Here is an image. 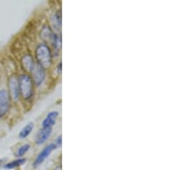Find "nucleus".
Returning <instances> with one entry per match:
<instances>
[{
    "instance_id": "f257e3e1",
    "label": "nucleus",
    "mask_w": 194,
    "mask_h": 170,
    "mask_svg": "<svg viewBox=\"0 0 194 170\" xmlns=\"http://www.w3.org/2000/svg\"><path fill=\"white\" fill-rule=\"evenodd\" d=\"M35 58L38 65L43 68H48L52 64V52L46 44H40L35 49Z\"/></svg>"
},
{
    "instance_id": "f03ea898",
    "label": "nucleus",
    "mask_w": 194,
    "mask_h": 170,
    "mask_svg": "<svg viewBox=\"0 0 194 170\" xmlns=\"http://www.w3.org/2000/svg\"><path fill=\"white\" fill-rule=\"evenodd\" d=\"M20 94L24 100H29L34 94V83L31 76L23 74L18 78Z\"/></svg>"
},
{
    "instance_id": "7ed1b4c3",
    "label": "nucleus",
    "mask_w": 194,
    "mask_h": 170,
    "mask_svg": "<svg viewBox=\"0 0 194 170\" xmlns=\"http://www.w3.org/2000/svg\"><path fill=\"white\" fill-rule=\"evenodd\" d=\"M10 106L9 94L6 90H0V119L8 113Z\"/></svg>"
},
{
    "instance_id": "20e7f679",
    "label": "nucleus",
    "mask_w": 194,
    "mask_h": 170,
    "mask_svg": "<svg viewBox=\"0 0 194 170\" xmlns=\"http://www.w3.org/2000/svg\"><path fill=\"white\" fill-rule=\"evenodd\" d=\"M9 94L13 101H17L20 97L18 79L15 76H10L9 79Z\"/></svg>"
},
{
    "instance_id": "39448f33",
    "label": "nucleus",
    "mask_w": 194,
    "mask_h": 170,
    "mask_svg": "<svg viewBox=\"0 0 194 170\" xmlns=\"http://www.w3.org/2000/svg\"><path fill=\"white\" fill-rule=\"evenodd\" d=\"M32 80L33 83H35V85H41L43 83L45 78H46V71L45 69L43 68L41 66L39 65H35L34 67L33 71H32Z\"/></svg>"
},
{
    "instance_id": "423d86ee",
    "label": "nucleus",
    "mask_w": 194,
    "mask_h": 170,
    "mask_svg": "<svg viewBox=\"0 0 194 170\" xmlns=\"http://www.w3.org/2000/svg\"><path fill=\"white\" fill-rule=\"evenodd\" d=\"M55 149H56V146H55L54 143H50V144L47 145V146L43 149V151L39 153V155L36 156L35 160L34 161L33 165L35 166V167H37V166H39L40 164H42L43 161L46 160V158H47V156L51 154V152H52L54 150H55Z\"/></svg>"
},
{
    "instance_id": "0eeeda50",
    "label": "nucleus",
    "mask_w": 194,
    "mask_h": 170,
    "mask_svg": "<svg viewBox=\"0 0 194 170\" xmlns=\"http://www.w3.org/2000/svg\"><path fill=\"white\" fill-rule=\"evenodd\" d=\"M52 134V128H42L36 135L35 143L37 145L44 143Z\"/></svg>"
},
{
    "instance_id": "6e6552de",
    "label": "nucleus",
    "mask_w": 194,
    "mask_h": 170,
    "mask_svg": "<svg viewBox=\"0 0 194 170\" xmlns=\"http://www.w3.org/2000/svg\"><path fill=\"white\" fill-rule=\"evenodd\" d=\"M21 65L24 71L27 72H32L34 67L35 66L33 57L30 54H26L21 58Z\"/></svg>"
},
{
    "instance_id": "1a4fd4ad",
    "label": "nucleus",
    "mask_w": 194,
    "mask_h": 170,
    "mask_svg": "<svg viewBox=\"0 0 194 170\" xmlns=\"http://www.w3.org/2000/svg\"><path fill=\"white\" fill-rule=\"evenodd\" d=\"M57 34L53 32V30L50 28L49 26L45 25L41 31V37L44 41L46 42H49L50 44H53L54 39L56 37Z\"/></svg>"
},
{
    "instance_id": "9d476101",
    "label": "nucleus",
    "mask_w": 194,
    "mask_h": 170,
    "mask_svg": "<svg viewBox=\"0 0 194 170\" xmlns=\"http://www.w3.org/2000/svg\"><path fill=\"white\" fill-rule=\"evenodd\" d=\"M57 117H58V112L52 111L47 113V117L44 119L43 121V128H52L53 126L56 122Z\"/></svg>"
},
{
    "instance_id": "9b49d317",
    "label": "nucleus",
    "mask_w": 194,
    "mask_h": 170,
    "mask_svg": "<svg viewBox=\"0 0 194 170\" xmlns=\"http://www.w3.org/2000/svg\"><path fill=\"white\" fill-rule=\"evenodd\" d=\"M51 23H52L53 28L54 30L59 31L61 26H62V15L61 11H57L51 17Z\"/></svg>"
},
{
    "instance_id": "f8f14e48",
    "label": "nucleus",
    "mask_w": 194,
    "mask_h": 170,
    "mask_svg": "<svg viewBox=\"0 0 194 170\" xmlns=\"http://www.w3.org/2000/svg\"><path fill=\"white\" fill-rule=\"evenodd\" d=\"M34 129V123L32 122H29L28 124H27L25 126H24L22 130H21V132H19V138H21V139H24V138H26V137H28V135L31 133V132L33 131Z\"/></svg>"
},
{
    "instance_id": "ddd939ff",
    "label": "nucleus",
    "mask_w": 194,
    "mask_h": 170,
    "mask_svg": "<svg viewBox=\"0 0 194 170\" xmlns=\"http://www.w3.org/2000/svg\"><path fill=\"white\" fill-rule=\"evenodd\" d=\"M25 162H26V159H25V158H19V159L12 161H10L9 163H7L6 165H5V168H6V169L16 168H17V167L24 165Z\"/></svg>"
},
{
    "instance_id": "4468645a",
    "label": "nucleus",
    "mask_w": 194,
    "mask_h": 170,
    "mask_svg": "<svg viewBox=\"0 0 194 170\" xmlns=\"http://www.w3.org/2000/svg\"><path fill=\"white\" fill-rule=\"evenodd\" d=\"M30 149V145L28 143H26V144H24L22 146L18 148V150L17 151V153H16V156H18V157H21L24 155L26 154V152H28V150Z\"/></svg>"
},
{
    "instance_id": "2eb2a0df",
    "label": "nucleus",
    "mask_w": 194,
    "mask_h": 170,
    "mask_svg": "<svg viewBox=\"0 0 194 170\" xmlns=\"http://www.w3.org/2000/svg\"><path fill=\"white\" fill-rule=\"evenodd\" d=\"M62 136H59V137H57V139H56V141H55V146H56V148H58V147H61V145H62Z\"/></svg>"
},
{
    "instance_id": "dca6fc26",
    "label": "nucleus",
    "mask_w": 194,
    "mask_h": 170,
    "mask_svg": "<svg viewBox=\"0 0 194 170\" xmlns=\"http://www.w3.org/2000/svg\"><path fill=\"white\" fill-rule=\"evenodd\" d=\"M58 71H59V72L62 71V62L59 63V65H58Z\"/></svg>"
}]
</instances>
